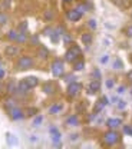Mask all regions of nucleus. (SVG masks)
Segmentation results:
<instances>
[{
	"instance_id": "f257e3e1",
	"label": "nucleus",
	"mask_w": 132,
	"mask_h": 149,
	"mask_svg": "<svg viewBox=\"0 0 132 149\" xmlns=\"http://www.w3.org/2000/svg\"><path fill=\"white\" fill-rule=\"evenodd\" d=\"M119 141V135H118V132H115V130H109V132H106L105 135H103V142L106 143V145H115L116 142Z\"/></svg>"
},
{
	"instance_id": "f03ea898",
	"label": "nucleus",
	"mask_w": 132,
	"mask_h": 149,
	"mask_svg": "<svg viewBox=\"0 0 132 149\" xmlns=\"http://www.w3.org/2000/svg\"><path fill=\"white\" fill-rule=\"evenodd\" d=\"M32 66H33V59L29 57V56L20 57L19 62H17V68H19L20 70H26V69H29V68H32Z\"/></svg>"
},
{
	"instance_id": "7ed1b4c3",
	"label": "nucleus",
	"mask_w": 132,
	"mask_h": 149,
	"mask_svg": "<svg viewBox=\"0 0 132 149\" xmlns=\"http://www.w3.org/2000/svg\"><path fill=\"white\" fill-rule=\"evenodd\" d=\"M80 55V49L78 47V46H73L72 49H69L68 50V53H66V56H65V59L68 60V62H73V60H76V57Z\"/></svg>"
},
{
	"instance_id": "20e7f679",
	"label": "nucleus",
	"mask_w": 132,
	"mask_h": 149,
	"mask_svg": "<svg viewBox=\"0 0 132 149\" xmlns=\"http://www.w3.org/2000/svg\"><path fill=\"white\" fill-rule=\"evenodd\" d=\"M52 73L55 74V76H62L63 74V63L60 60H56L52 65Z\"/></svg>"
},
{
	"instance_id": "39448f33",
	"label": "nucleus",
	"mask_w": 132,
	"mask_h": 149,
	"mask_svg": "<svg viewBox=\"0 0 132 149\" xmlns=\"http://www.w3.org/2000/svg\"><path fill=\"white\" fill-rule=\"evenodd\" d=\"M80 89H82V85H79V83H76V82L69 83V86H68V95H69V96H76Z\"/></svg>"
},
{
	"instance_id": "423d86ee",
	"label": "nucleus",
	"mask_w": 132,
	"mask_h": 149,
	"mask_svg": "<svg viewBox=\"0 0 132 149\" xmlns=\"http://www.w3.org/2000/svg\"><path fill=\"white\" fill-rule=\"evenodd\" d=\"M23 112L20 111L19 108H13V109H10V118L13 119V120H20V119H23Z\"/></svg>"
},
{
	"instance_id": "0eeeda50",
	"label": "nucleus",
	"mask_w": 132,
	"mask_h": 149,
	"mask_svg": "<svg viewBox=\"0 0 132 149\" xmlns=\"http://www.w3.org/2000/svg\"><path fill=\"white\" fill-rule=\"evenodd\" d=\"M80 17H82V13H80L78 9L68 12V19H69V20H72V22H76V20H79Z\"/></svg>"
},
{
	"instance_id": "6e6552de",
	"label": "nucleus",
	"mask_w": 132,
	"mask_h": 149,
	"mask_svg": "<svg viewBox=\"0 0 132 149\" xmlns=\"http://www.w3.org/2000/svg\"><path fill=\"white\" fill-rule=\"evenodd\" d=\"M24 82L30 86V88H35V86H38V83H39V80H38V77H35V76H27L26 79H24Z\"/></svg>"
},
{
	"instance_id": "1a4fd4ad",
	"label": "nucleus",
	"mask_w": 132,
	"mask_h": 149,
	"mask_svg": "<svg viewBox=\"0 0 132 149\" xmlns=\"http://www.w3.org/2000/svg\"><path fill=\"white\" fill-rule=\"evenodd\" d=\"M62 108H63L62 103H55V105H52V106L49 108V113H50V115H56V113H59V112L62 111Z\"/></svg>"
},
{
	"instance_id": "9d476101",
	"label": "nucleus",
	"mask_w": 132,
	"mask_h": 149,
	"mask_svg": "<svg viewBox=\"0 0 132 149\" xmlns=\"http://www.w3.org/2000/svg\"><path fill=\"white\" fill-rule=\"evenodd\" d=\"M19 53V47L17 46H7L6 47V55L7 56H16Z\"/></svg>"
},
{
	"instance_id": "9b49d317",
	"label": "nucleus",
	"mask_w": 132,
	"mask_h": 149,
	"mask_svg": "<svg viewBox=\"0 0 132 149\" xmlns=\"http://www.w3.org/2000/svg\"><path fill=\"white\" fill-rule=\"evenodd\" d=\"M17 89H19L20 92L26 93V92H27V91H30L32 88H30V86H29V85H27V83H26L24 80H22V82H20V83H19V86H17Z\"/></svg>"
},
{
	"instance_id": "f8f14e48",
	"label": "nucleus",
	"mask_w": 132,
	"mask_h": 149,
	"mask_svg": "<svg viewBox=\"0 0 132 149\" xmlns=\"http://www.w3.org/2000/svg\"><path fill=\"white\" fill-rule=\"evenodd\" d=\"M99 91V80H95V82H91L89 85V92L91 93H95Z\"/></svg>"
},
{
	"instance_id": "ddd939ff",
	"label": "nucleus",
	"mask_w": 132,
	"mask_h": 149,
	"mask_svg": "<svg viewBox=\"0 0 132 149\" xmlns=\"http://www.w3.org/2000/svg\"><path fill=\"white\" fill-rule=\"evenodd\" d=\"M106 125L113 129V128H118V126L121 125V120H119V119H109V120L106 122Z\"/></svg>"
},
{
	"instance_id": "4468645a",
	"label": "nucleus",
	"mask_w": 132,
	"mask_h": 149,
	"mask_svg": "<svg viewBox=\"0 0 132 149\" xmlns=\"http://www.w3.org/2000/svg\"><path fill=\"white\" fill-rule=\"evenodd\" d=\"M4 106H6V109H9V111H10V109H13V108L16 106V102H15L12 97H9V99L4 102Z\"/></svg>"
},
{
	"instance_id": "2eb2a0df",
	"label": "nucleus",
	"mask_w": 132,
	"mask_h": 149,
	"mask_svg": "<svg viewBox=\"0 0 132 149\" xmlns=\"http://www.w3.org/2000/svg\"><path fill=\"white\" fill-rule=\"evenodd\" d=\"M82 42L86 43V45H89V43L92 42V35H91V33H83V35H82Z\"/></svg>"
},
{
	"instance_id": "dca6fc26",
	"label": "nucleus",
	"mask_w": 132,
	"mask_h": 149,
	"mask_svg": "<svg viewBox=\"0 0 132 149\" xmlns=\"http://www.w3.org/2000/svg\"><path fill=\"white\" fill-rule=\"evenodd\" d=\"M79 122H78V116L73 115V116H69L68 118V125H72V126H76Z\"/></svg>"
},
{
	"instance_id": "f3484780",
	"label": "nucleus",
	"mask_w": 132,
	"mask_h": 149,
	"mask_svg": "<svg viewBox=\"0 0 132 149\" xmlns=\"http://www.w3.org/2000/svg\"><path fill=\"white\" fill-rule=\"evenodd\" d=\"M43 91H45L46 93H53V92H55V86H53L52 83H47V85H45Z\"/></svg>"
},
{
	"instance_id": "a211bd4d",
	"label": "nucleus",
	"mask_w": 132,
	"mask_h": 149,
	"mask_svg": "<svg viewBox=\"0 0 132 149\" xmlns=\"http://www.w3.org/2000/svg\"><path fill=\"white\" fill-rule=\"evenodd\" d=\"M7 142H9V145H16L17 143V139L15 136H12L10 133H7Z\"/></svg>"
},
{
	"instance_id": "6ab92c4d",
	"label": "nucleus",
	"mask_w": 132,
	"mask_h": 149,
	"mask_svg": "<svg viewBox=\"0 0 132 149\" xmlns=\"http://www.w3.org/2000/svg\"><path fill=\"white\" fill-rule=\"evenodd\" d=\"M39 56H40L42 59H45V57L47 56V49H46V47H40V49H39Z\"/></svg>"
},
{
	"instance_id": "aec40b11",
	"label": "nucleus",
	"mask_w": 132,
	"mask_h": 149,
	"mask_svg": "<svg viewBox=\"0 0 132 149\" xmlns=\"http://www.w3.org/2000/svg\"><path fill=\"white\" fill-rule=\"evenodd\" d=\"M16 42H19V43H23V42H26V35L24 33H17V37H16Z\"/></svg>"
},
{
	"instance_id": "412c9836",
	"label": "nucleus",
	"mask_w": 132,
	"mask_h": 149,
	"mask_svg": "<svg viewBox=\"0 0 132 149\" xmlns=\"http://www.w3.org/2000/svg\"><path fill=\"white\" fill-rule=\"evenodd\" d=\"M7 91H9L10 93H13V92H16V91H17V88L15 86V83H13V82H10V83L7 85Z\"/></svg>"
},
{
	"instance_id": "4be33fe9",
	"label": "nucleus",
	"mask_w": 132,
	"mask_h": 149,
	"mask_svg": "<svg viewBox=\"0 0 132 149\" xmlns=\"http://www.w3.org/2000/svg\"><path fill=\"white\" fill-rule=\"evenodd\" d=\"M7 37H9V39H12V40H16V37H17V32H16V30H10V32L7 33Z\"/></svg>"
},
{
	"instance_id": "5701e85b",
	"label": "nucleus",
	"mask_w": 132,
	"mask_h": 149,
	"mask_svg": "<svg viewBox=\"0 0 132 149\" xmlns=\"http://www.w3.org/2000/svg\"><path fill=\"white\" fill-rule=\"evenodd\" d=\"M105 106V103L102 102V100H99L98 103H96V106H95V112H101L102 111V108Z\"/></svg>"
},
{
	"instance_id": "b1692460",
	"label": "nucleus",
	"mask_w": 132,
	"mask_h": 149,
	"mask_svg": "<svg viewBox=\"0 0 132 149\" xmlns=\"http://www.w3.org/2000/svg\"><path fill=\"white\" fill-rule=\"evenodd\" d=\"M83 66H85V65H83V62H76V65L73 66V69H75V70H82V69H83Z\"/></svg>"
},
{
	"instance_id": "393cba45",
	"label": "nucleus",
	"mask_w": 132,
	"mask_h": 149,
	"mask_svg": "<svg viewBox=\"0 0 132 149\" xmlns=\"http://www.w3.org/2000/svg\"><path fill=\"white\" fill-rule=\"evenodd\" d=\"M45 19H46V20H52V19H53V12L47 10V12L45 13Z\"/></svg>"
},
{
	"instance_id": "a878e982",
	"label": "nucleus",
	"mask_w": 132,
	"mask_h": 149,
	"mask_svg": "<svg viewBox=\"0 0 132 149\" xmlns=\"http://www.w3.org/2000/svg\"><path fill=\"white\" fill-rule=\"evenodd\" d=\"M42 120H43V116H40V115H39L38 118L33 120V125H35V126H38V125H40V123H42Z\"/></svg>"
},
{
	"instance_id": "bb28decb",
	"label": "nucleus",
	"mask_w": 132,
	"mask_h": 149,
	"mask_svg": "<svg viewBox=\"0 0 132 149\" xmlns=\"http://www.w3.org/2000/svg\"><path fill=\"white\" fill-rule=\"evenodd\" d=\"M94 76H95V79H96V80H99V79H101V72H99L98 69H95V70H94Z\"/></svg>"
},
{
	"instance_id": "cd10ccee",
	"label": "nucleus",
	"mask_w": 132,
	"mask_h": 149,
	"mask_svg": "<svg viewBox=\"0 0 132 149\" xmlns=\"http://www.w3.org/2000/svg\"><path fill=\"white\" fill-rule=\"evenodd\" d=\"M7 22V19H6V16L4 15H0V24H4Z\"/></svg>"
},
{
	"instance_id": "c85d7f7f",
	"label": "nucleus",
	"mask_w": 132,
	"mask_h": 149,
	"mask_svg": "<svg viewBox=\"0 0 132 149\" xmlns=\"http://www.w3.org/2000/svg\"><path fill=\"white\" fill-rule=\"evenodd\" d=\"M113 68H115V69H121V68H122L121 62H119V60H116V62H115V65H113Z\"/></svg>"
},
{
	"instance_id": "c756f323",
	"label": "nucleus",
	"mask_w": 132,
	"mask_h": 149,
	"mask_svg": "<svg viewBox=\"0 0 132 149\" xmlns=\"http://www.w3.org/2000/svg\"><path fill=\"white\" fill-rule=\"evenodd\" d=\"M106 86L111 89V88H113V80L112 79H109V80H106Z\"/></svg>"
},
{
	"instance_id": "7c9ffc66",
	"label": "nucleus",
	"mask_w": 132,
	"mask_h": 149,
	"mask_svg": "<svg viewBox=\"0 0 132 149\" xmlns=\"http://www.w3.org/2000/svg\"><path fill=\"white\" fill-rule=\"evenodd\" d=\"M36 109H35V108H30V111L27 112V116H32V115H35V113H36Z\"/></svg>"
},
{
	"instance_id": "2f4dec72",
	"label": "nucleus",
	"mask_w": 132,
	"mask_h": 149,
	"mask_svg": "<svg viewBox=\"0 0 132 149\" xmlns=\"http://www.w3.org/2000/svg\"><path fill=\"white\" fill-rule=\"evenodd\" d=\"M89 26H91L92 29H95V27H96V22H95V20H89Z\"/></svg>"
},
{
	"instance_id": "473e14b6",
	"label": "nucleus",
	"mask_w": 132,
	"mask_h": 149,
	"mask_svg": "<svg viewBox=\"0 0 132 149\" xmlns=\"http://www.w3.org/2000/svg\"><path fill=\"white\" fill-rule=\"evenodd\" d=\"M126 35H128V36H131V37H132V26H129V27L126 29Z\"/></svg>"
},
{
	"instance_id": "72a5a7b5",
	"label": "nucleus",
	"mask_w": 132,
	"mask_h": 149,
	"mask_svg": "<svg viewBox=\"0 0 132 149\" xmlns=\"http://www.w3.org/2000/svg\"><path fill=\"white\" fill-rule=\"evenodd\" d=\"M4 76H6V72H4V70H3V69L0 68V80H1V79H3Z\"/></svg>"
},
{
	"instance_id": "f704fd0d",
	"label": "nucleus",
	"mask_w": 132,
	"mask_h": 149,
	"mask_svg": "<svg viewBox=\"0 0 132 149\" xmlns=\"http://www.w3.org/2000/svg\"><path fill=\"white\" fill-rule=\"evenodd\" d=\"M20 30H22V32H26V23H22V24H20Z\"/></svg>"
},
{
	"instance_id": "c9c22d12",
	"label": "nucleus",
	"mask_w": 132,
	"mask_h": 149,
	"mask_svg": "<svg viewBox=\"0 0 132 149\" xmlns=\"http://www.w3.org/2000/svg\"><path fill=\"white\" fill-rule=\"evenodd\" d=\"M108 59H109V57H108V56H103V57H102V59H101V62H102V63H103V65H105V63H106V62H108Z\"/></svg>"
},
{
	"instance_id": "e433bc0d",
	"label": "nucleus",
	"mask_w": 132,
	"mask_h": 149,
	"mask_svg": "<svg viewBox=\"0 0 132 149\" xmlns=\"http://www.w3.org/2000/svg\"><path fill=\"white\" fill-rule=\"evenodd\" d=\"M75 80V76H68L66 77V82H73Z\"/></svg>"
},
{
	"instance_id": "4c0bfd02",
	"label": "nucleus",
	"mask_w": 132,
	"mask_h": 149,
	"mask_svg": "<svg viewBox=\"0 0 132 149\" xmlns=\"http://www.w3.org/2000/svg\"><path fill=\"white\" fill-rule=\"evenodd\" d=\"M63 39H65V42H66V43H69V42H71V36H68V35H65Z\"/></svg>"
},
{
	"instance_id": "58836bf2",
	"label": "nucleus",
	"mask_w": 132,
	"mask_h": 149,
	"mask_svg": "<svg viewBox=\"0 0 132 149\" xmlns=\"http://www.w3.org/2000/svg\"><path fill=\"white\" fill-rule=\"evenodd\" d=\"M33 43H38V36H33Z\"/></svg>"
},
{
	"instance_id": "ea45409f",
	"label": "nucleus",
	"mask_w": 132,
	"mask_h": 149,
	"mask_svg": "<svg viewBox=\"0 0 132 149\" xmlns=\"http://www.w3.org/2000/svg\"><path fill=\"white\" fill-rule=\"evenodd\" d=\"M129 79H131V80H132V72H131V73H129Z\"/></svg>"
},
{
	"instance_id": "a19ab883",
	"label": "nucleus",
	"mask_w": 132,
	"mask_h": 149,
	"mask_svg": "<svg viewBox=\"0 0 132 149\" xmlns=\"http://www.w3.org/2000/svg\"><path fill=\"white\" fill-rule=\"evenodd\" d=\"M1 89H3V86H1V83H0V92H1Z\"/></svg>"
},
{
	"instance_id": "79ce46f5",
	"label": "nucleus",
	"mask_w": 132,
	"mask_h": 149,
	"mask_svg": "<svg viewBox=\"0 0 132 149\" xmlns=\"http://www.w3.org/2000/svg\"><path fill=\"white\" fill-rule=\"evenodd\" d=\"M63 1H71V0H63Z\"/></svg>"
},
{
	"instance_id": "37998d69",
	"label": "nucleus",
	"mask_w": 132,
	"mask_h": 149,
	"mask_svg": "<svg viewBox=\"0 0 132 149\" xmlns=\"http://www.w3.org/2000/svg\"><path fill=\"white\" fill-rule=\"evenodd\" d=\"M0 68H1V62H0Z\"/></svg>"
}]
</instances>
